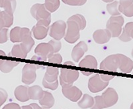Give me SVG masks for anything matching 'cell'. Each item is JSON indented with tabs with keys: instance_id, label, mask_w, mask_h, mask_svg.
Here are the masks:
<instances>
[{
	"instance_id": "60d3db41",
	"label": "cell",
	"mask_w": 133,
	"mask_h": 109,
	"mask_svg": "<svg viewBox=\"0 0 133 109\" xmlns=\"http://www.w3.org/2000/svg\"><path fill=\"white\" fill-rule=\"evenodd\" d=\"M101 77L103 80L104 81H108L109 82L111 80H112L114 78V77L112 75H105V74H101Z\"/></svg>"
},
{
	"instance_id": "f35d334b",
	"label": "cell",
	"mask_w": 133,
	"mask_h": 109,
	"mask_svg": "<svg viewBox=\"0 0 133 109\" xmlns=\"http://www.w3.org/2000/svg\"><path fill=\"white\" fill-rule=\"evenodd\" d=\"M22 108H23V109H28V108L39 109V108H42V107H41V106H39L38 104H35V103H34V104H29V105H26V106H23V107H22Z\"/></svg>"
},
{
	"instance_id": "d590c367",
	"label": "cell",
	"mask_w": 133,
	"mask_h": 109,
	"mask_svg": "<svg viewBox=\"0 0 133 109\" xmlns=\"http://www.w3.org/2000/svg\"><path fill=\"white\" fill-rule=\"evenodd\" d=\"M121 13L124 15H125L126 17H128V18H131V17H133V3L130 6H128V7H127L126 9H124Z\"/></svg>"
},
{
	"instance_id": "bcb514c9",
	"label": "cell",
	"mask_w": 133,
	"mask_h": 109,
	"mask_svg": "<svg viewBox=\"0 0 133 109\" xmlns=\"http://www.w3.org/2000/svg\"><path fill=\"white\" fill-rule=\"evenodd\" d=\"M3 2H4V0H0V7H2V6H3Z\"/></svg>"
},
{
	"instance_id": "603a6c76",
	"label": "cell",
	"mask_w": 133,
	"mask_h": 109,
	"mask_svg": "<svg viewBox=\"0 0 133 109\" xmlns=\"http://www.w3.org/2000/svg\"><path fill=\"white\" fill-rule=\"evenodd\" d=\"M19 65V62H10V60H3L0 59V70L3 73H9L10 71H12L15 67Z\"/></svg>"
},
{
	"instance_id": "1f68e13d",
	"label": "cell",
	"mask_w": 133,
	"mask_h": 109,
	"mask_svg": "<svg viewBox=\"0 0 133 109\" xmlns=\"http://www.w3.org/2000/svg\"><path fill=\"white\" fill-rule=\"evenodd\" d=\"M8 40V28L0 30V44L6 43Z\"/></svg>"
},
{
	"instance_id": "484cf974",
	"label": "cell",
	"mask_w": 133,
	"mask_h": 109,
	"mask_svg": "<svg viewBox=\"0 0 133 109\" xmlns=\"http://www.w3.org/2000/svg\"><path fill=\"white\" fill-rule=\"evenodd\" d=\"M2 7L7 13L14 15V12L16 8V0H4Z\"/></svg>"
},
{
	"instance_id": "e0dca14e",
	"label": "cell",
	"mask_w": 133,
	"mask_h": 109,
	"mask_svg": "<svg viewBox=\"0 0 133 109\" xmlns=\"http://www.w3.org/2000/svg\"><path fill=\"white\" fill-rule=\"evenodd\" d=\"M39 104L41 105L42 108H51L54 105V97L52 93L49 92H45L42 96V97L38 100Z\"/></svg>"
},
{
	"instance_id": "30bf717a",
	"label": "cell",
	"mask_w": 133,
	"mask_h": 109,
	"mask_svg": "<svg viewBox=\"0 0 133 109\" xmlns=\"http://www.w3.org/2000/svg\"><path fill=\"white\" fill-rule=\"evenodd\" d=\"M62 93L65 98L72 102H77L82 97V92L72 84L62 86Z\"/></svg>"
},
{
	"instance_id": "ee69618b",
	"label": "cell",
	"mask_w": 133,
	"mask_h": 109,
	"mask_svg": "<svg viewBox=\"0 0 133 109\" xmlns=\"http://www.w3.org/2000/svg\"><path fill=\"white\" fill-rule=\"evenodd\" d=\"M103 2H104V3H112V2H113L114 0H102Z\"/></svg>"
},
{
	"instance_id": "4dcf8cb0",
	"label": "cell",
	"mask_w": 133,
	"mask_h": 109,
	"mask_svg": "<svg viewBox=\"0 0 133 109\" xmlns=\"http://www.w3.org/2000/svg\"><path fill=\"white\" fill-rule=\"evenodd\" d=\"M133 3V0H119V10L120 13L127 7L130 6Z\"/></svg>"
},
{
	"instance_id": "9a60e30c",
	"label": "cell",
	"mask_w": 133,
	"mask_h": 109,
	"mask_svg": "<svg viewBox=\"0 0 133 109\" xmlns=\"http://www.w3.org/2000/svg\"><path fill=\"white\" fill-rule=\"evenodd\" d=\"M88 51V45L84 42H80L77 43L72 50V58L75 62H78L82 58L84 54Z\"/></svg>"
},
{
	"instance_id": "8d00e7d4",
	"label": "cell",
	"mask_w": 133,
	"mask_h": 109,
	"mask_svg": "<svg viewBox=\"0 0 133 109\" xmlns=\"http://www.w3.org/2000/svg\"><path fill=\"white\" fill-rule=\"evenodd\" d=\"M118 38H119V39L120 41L123 42H130L131 40V38L129 37V36L126 33V32L124 31V30H122L121 34H120Z\"/></svg>"
},
{
	"instance_id": "ab89813d",
	"label": "cell",
	"mask_w": 133,
	"mask_h": 109,
	"mask_svg": "<svg viewBox=\"0 0 133 109\" xmlns=\"http://www.w3.org/2000/svg\"><path fill=\"white\" fill-rule=\"evenodd\" d=\"M3 28H6L5 27V21H4V18H3V11L0 10V30H2Z\"/></svg>"
},
{
	"instance_id": "d6986e66",
	"label": "cell",
	"mask_w": 133,
	"mask_h": 109,
	"mask_svg": "<svg viewBox=\"0 0 133 109\" xmlns=\"http://www.w3.org/2000/svg\"><path fill=\"white\" fill-rule=\"evenodd\" d=\"M98 63L97 60L92 55H88L84 57L79 62V67L81 68H89V69H96Z\"/></svg>"
},
{
	"instance_id": "7dc6e473",
	"label": "cell",
	"mask_w": 133,
	"mask_h": 109,
	"mask_svg": "<svg viewBox=\"0 0 133 109\" xmlns=\"http://www.w3.org/2000/svg\"><path fill=\"white\" fill-rule=\"evenodd\" d=\"M131 109H133V103L131 104Z\"/></svg>"
},
{
	"instance_id": "44dd1931",
	"label": "cell",
	"mask_w": 133,
	"mask_h": 109,
	"mask_svg": "<svg viewBox=\"0 0 133 109\" xmlns=\"http://www.w3.org/2000/svg\"><path fill=\"white\" fill-rule=\"evenodd\" d=\"M94 98L89 94H84L82 97L78 100V106L81 108H92L94 105Z\"/></svg>"
},
{
	"instance_id": "c3c4849f",
	"label": "cell",
	"mask_w": 133,
	"mask_h": 109,
	"mask_svg": "<svg viewBox=\"0 0 133 109\" xmlns=\"http://www.w3.org/2000/svg\"><path fill=\"white\" fill-rule=\"evenodd\" d=\"M131 56L133 57V50H132V51H131Z\"/></svg>"
},
{
	"instance_id": "4316f807",
	"label": "cell",
	"mask_w": 133,
	"mask_h": 109,
	"mask_svg": "<svg viewBox=\"0 0 133 109\" xmlns=\"http://www.w3.org/2000/svg\"><path fill=\"white\" fill-rule=\"evenodd\" d=\"M69 19L75 21L78 24V25H79L81 30H84V28L86 27V19H85V18H84L82 15L76 14L74 15L71 16Z\"/></svg>"
},
{
	"instance_id": "74e56055",
	"label": "cell",
	"mask_w": 133,
	"mask_h": 109,
	"mask_svg": "<svg viewBox=\"0 0 133 109\" xmlns=\"http://www.w3.org/2000/svg\"><path fill=\"white\" fill-rule=\"evenodd\" d=\"M4 108L6 109H11V108H15V109H19L20 108V106L16 104V103H10L4 106Z\"/></svg>"
},
{
	"instance_id": "5bb4252c",
	"label": "cell",
	"mask_w": 133,
	"mask_h": 109,
	"mask_svg": "<svg viewBox=\"0 0 133 109\" xmlns=\"http://www.w3.org/2000/svg\"><path fill=\"white\" fill-rule=\"evenodd\" d=\"M93 40L97 44H105L110 41L112 34L108 29H101L96 30L92 34Z\"/></svg>"
},
{
	"instance_id": "b9f144b4",
	"label": "cell",
	"mask_w": 133,
	"mask_h": 109,
	"mask_svg": "<svg viewBox=\"0 0 133 109\" xmlns=\"http://www.w3.org/2000/svg\"><path fill=\"white\" fill-rule=\"evenodd\" d=\"M65 65H71V66H75V64L72 62H65Z\"/></svg>"
},
{
	"instance_id": "5b68a950",
	"label": "cell",
	"mask_w": 133,
	"mask_h": 109,
	"mask_svg": "<svg viewBox=\"0 0 133 109\" xmlns=\"http://www.w3.org/2000/svg\"><path fill=\"white\" fill-rule=\"evenodd\" d=\"M67 24L62 20H58L54 22L49 30V35L55 40L62 39L66 32Z\"/></svg>"
},
{
	"instance_id": "681fc988",
	"label": "cell",
	"mask_w": 133,
	"mask_h": 109,
	"mask_svg": "<svg viewBox=\"0 0 133 109\" xmlns=\"http://www.w3.org/2000/svg\"><path fill=\"white\" fill-rule=\"evenodd\" d=\"M132 73H133V72H132Z\"/></svg>"
},
{
	"instance_id": "f1b7e54d",
	"label": "cell",
	"mask_w": 133,
	"mask_h": 109,
	"mask_svg": "<svg viewBox=\"0 0 133 109\" xmlns=\"http://www.w3.org/2000/svg\"><path fill=\"white\" fill-rule=\"evenodd\" d=\"M62 2L69 6H81L86 3L87 0H62Z\"/></svg>"
},
{
	"instance_id": "9c48e42d",
	"label": "cell",
	"mask_w": 133,
	"mask_h": 109,
	"mask_svg": "<svg viewBox=\"0 0 133 109\" xmlns=\"http://www.w3.org/2000/svg\"><path fill=\"white\" fill-rule=\"evenodd\" d=\"M30 13L33 18L37 21L44 19H51V13L48 11L44 4L36 3L31 6Z\"/></svg>"
},
{
	"instance_id": "ffe728a7",
	"label": "cell",
	"mask_w": 133,
	"mask_h": 109,
	"mask_svg": "<svg viewBox=\"0 0 133 109\" xmlns=\"http://www.w3.org/2000/svg\"><path fill=\"white\" fill-rule=\"evenodd\" d=\"M28 53L24 50V48L21 45V44H16L13 46L10 53V56L12 57H17L25 59L27 57Z\"/></svg>"
},
{
	"instance_id": "83f0119b",
	"label": "cell",
	"mask_w": 133,
	"mask_h": 109,
	"mask_svg": "<svg viewBox=\"0 0 133 109\" xmlns=\"http://www.w3.org/2000/svg\"><path fill=\"white\" fill-rule=\"evenodd\" d=\"M48 62L53 64H62V57L61 54L57 53H54L50 56V57L48 58Z\"/></svg>"
},
{
	"instance_id": "ac0fdd59",
	"label": "cell",
	"mask_w": 133,
	"mask_h": 109,
	"mask_svg": "<svg viewBox=\"0 0 133 109\" xmlns=\"http://www.w3.org/2000/svg\"><path fill=\"white\" fill-rule=\"evenodd\" d=\"M15 98L20 102H26L30 100L28 94V87L20 85L18 86L15 90Z\"/></svg>"
},
{
	"instance_id": "52a82bcc",
	"label": "cell",
	"mask_w": 133,
	"mask_h": 109,
	"mask_svg": "<svg viewBox=\"0 0 133 109\" xmlns=\"http://www.w3.org/2000/svg\"><path fill=\"white\" fill-rule=\"evenodd\" d=\"M108 84H109L108 81H104L101 79L100 74H95L89 80L88 87L91 92L96 93L106 88Z\"/></svg>"
},
{
	"instance_id": "3957f363",
	"label": "cell",
	"mask_w": 133,
	"mask_h": 109,
	"mask_svg": "<svg viewBox=\"0 0 133 109\" xmlns=\"http://www.w3.org/2000/svg\"><path fill=\"white\" fill-rule=\"evenodd\" d=\"M124 18L122 15L111 16L106 23V29L110 31L112 38H118L121 34Z\"/></svg>"
},
{
	"instance_id": "d6a6232c",
	"label": "cell",
	"mask_w": 133,
	"mask_h": 109,
	"mask_svg": "<svg viewBox=\"0 0 133 109\" xmlns=\"http://www.w3.org/2000/svg\"><path fill=\"white\" fill-rule=\"evenodd\" d=\"M123 30L126 32V33L131 39H133V22H128L123 28Z\"/></svg>"
},
{
	"instance_id": "e575fe53",
	"label": "cell",
	"mask_w": 133,
	"mask_h": 109,
	"mask_svg": "<svg viewBox=\"0 0 133 109\" xmlns=\"http://www.w3.org/2000/svg\"><path fill=\"white\" fill-rule=\"evenodd\" d=\"M7 97H8L7 92L3 88H0V107L6 102Z\"/></svg>"
},
{
	"instance_id": "7a4b0ae2",
	"label": "cell",
	"mask_w": 133,
	"mask_h": 109,
	"mask_svg": "<svg viewBox=\"0 0 133 109\" xmlns=\"http://www.w3.org/2000/svg\"><path fill=\"white\" fill-rule=\"evenodd\" d=\"M60 73V69L57 67L48 66L42 80V85L48 89L56 90L58 87L57 77Z\"/></svg>"
},
{
	"instance_id": "f6af8a7d",
	"label": "cell",
	"mask_w": 133,
	"mask_h": 109,
	"mask_svg": "<svg viewBox=\"0 0 133 109\" xmlns=\"http://www.w3.org/2000/svg\"><path fill=\"white\" fill-rule=\"evenodd\" d=\"M5 55H6V53H5V52H4V51L0 50V56H5Z\"/></svg>"
},
{
	"instance_id": "7c38bea8",
	"label": "cell",
	"mask_w": 133,
	"mask_h": 109,
	"mask_svg": "<svg viewBox=\"0 0 133 109\" xmlns=\"http://www.w3.org/2000/svg\"><path fill=\"white\" fill-rule=\"evenodd\" d=\"M31 31L26 27L16 26L12 29L10 33V41L12 42H22L27 35L30 34Z\"/></svg>"
},
{
	"instance_id": "ba28073f",
	"label": "cell",
	"mask_w": 133,
	"mask_h": 109,
	"mask_svg": "<svg viewBox=\"0 0 133 109\" xmlns=\"http://www.w3.org/2000/svg\"><path fill=\"white\" fill-rule=\"evenodd\" d=\"M36 70H37V65L34 64L27 63L22 69V81L26 85H30L34 83L36 80Z\"/></svg>"
},
{
	"instance_id": "7402d4cb",
	"label": "cell",
	"mask_w": 133,
	"mask_h": 109,
	"mask_svg": "<svg viewBox=\"0 0 133 109\" xmlns=\"http://www.w3.org/2000/svg\"><path fill=\"white\" fill-rule=\"evenodd\" d=\"M28 94H29V97L31 100H40L42 96L44 94V91L40 86L38 85H34L31 87L28 88Z\"/></svg>"
},
{
	"instance_id": "cb8c5ba5",
	"label": "cell",
	"mask_w": 133,
	"mask_h": 109,
	"mask_svg": "<svg viewBox=\"0 0 133 109\" xmlns=\"http://www.w3.org/2000/svg\"><path fill=\"white\" fill-rule=\"evenodd\" d=\"M107 11L111 16H118L120 15V11L119 10V2L114 0L113 2L107 3L106 6Z\"/></svg>"
},
{
	"instance_id": "4fadbf2b",
	"label": "cell",
	"mask_w": 133,
	"mask_h": 109,
	"mask_svg": "<svg viewBox=\"0 0 133 109\" xmlns=\"http://www.w3.org/2000/svg\"><path fill=\"white\" fill-rule=\"evenodd\" d=\"M104 103V106L105 108L110 107L113 105H115L117 101H118V94L116 92V91L112 88H108L101 95Z\"/></svg>"
},
{
	"instance_id": "d4e9b609",
	"label": "cell",
	"mask_w": 133,
	"mask_h": 109,
	"mask_svg": "<svg viewBox=\"0 0 133 109\" xmlns=\"http://www.w3.org/2000/svg\"><path fill=\"white\" fill-rule=\"evenodd\" d=\"M44 5L50 13L55 12L60 6V0H45Z\"/></svg>"
},
{
	"instance_id": "836d02e7",
	"label": "cell",
	"mask_w": 133,
	"mask_h": 109,
	"mask_svg": "<svg viewBox=\"0 0 133 109\" xmlns=\"http://www.w3.org/2000/svg\"><path fill=\"white\" fill-rule=\"evenodd\" d=\"M52 45H53V48H54V53H58L60 51V50L62 49V43L60 42V40H51L49 42Z\"/></svg>"
},
{
	"instance_id": "f546056e",
	"label": "cell",
	"mask_w": 133,
	"mask_h": 109,
	"mask_svg": "<svg viewBox=\"0 0 133 109\" xmlns=\"http://www.w3.org/2000/svg\"><path fill=\"white\" fill-rule=\"evenodd\" d=\"M94 100H95V103H94L92 108H96V109L105 108L104 103V100H103V98L101 96H96L94 98Z\"/></svg>"
},
{
	"instance_id": "277c9868",
	"label": "cell",
	"mask_w": 133,
	"mask_h": 109,
	"mask_svg": "<svg viewBox=\"0 0 133 109\" xmlns=\"http://www.w3.org/2000/svg\"><path fill=\"white\" fill-rule=\"evenodd\" d=\"M66 24L67 28L64 38L68 43L74 44L80 38V26L75 21L70 19H68Z\"/></svg>"
},
{
	"instance_id": "8992f818",
	"label": "cell",
	"mask_w": 133,
	"mask_h": 109,
	"mask_svg": "<svg viewBox=\"0 0 133 109\" xmlns=\"http://www.w3.org/2000/svg\"><path fill=\"white\" fill-rule=\"evenodd\" d=\"M79 77V71L68 69H60V84L62 86L72 84Z\"/></svg>"
},
{
	"instance_id": "2e32d148",
	"label": "cell",
	"mask_w": 133,
	"mask_h": 109,
	"mask_svg": "<svg viewBox=\"0 0 133 109\" xmlns=\"http://www.w3.org/2000/svg\"><path fill=\"white\" fill-rule=\"evenodd\" d=\"M49 26H45L42 24L37 23L32 28V33L34 37L38 40H42L46 38L47 34L49 33Z\"/></svg>"
},
{
	"instance_id": "7bdbcfd3",
	"label": "cell",
	"mask_w": 133,
	"mask_h": 109,
	"mask_svg": "<svg viewBox=\"0 0 133 109\" xmlns=\"http://www.w3.org/2000/svg\"><path fill=\"white\" fill-rule=\"evenodd\" d=\"M92 72H82V74L85 75V76H90Z\"/></svg>"
},
{
	"instance_id": "8fae6325",
	"label": "cell",
	"mask_w": 133,
	"mask_h": 109,
	"mask_svg": "<svg viewBox=\"0 0 133 109\" xmlns=\"http://www.w3.org/2000/svg\"><path fill=\"white\" fill-rule=\"evenodd\" d=\"M34 53L36 55L39 56L42 62H46L48 58L50 57L52 54L54 53L53 45L50 43H40L39 45H37V47L35 48Z\"/></svg>"
},
{
	"instance_id": "6da1fadb",
	"label": "cell",
	"mask_w": 133,
	"mask_h": 109,
	"mask_svg": "<svg viewBox=\"0 0 133 109\" xmlns=\"http://www.w3.org/2000/svg\"><path fill=\"white\" fill-rule=\"evenodd\" d=\"M100 69L110 72H116L119 69L123 73H131L133 60L121 53L109 55L101 62Z\"/></svg>"
}]
</instances>
